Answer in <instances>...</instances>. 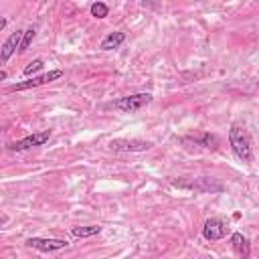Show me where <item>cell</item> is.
Wrapping results in <instances>:
<instances>
[{
	"label": "cell",
	"mask_w": 259,
	"mask_h": 259,
	"mask_svg": "<svg viewBox=\"0 0 259 259\" xmlns=\"http://www.w3.org/2000/svg\"><path fill=\"white\" fill-rule=\"evenodd\" d=\"M40 69H42V61H40V59H34V61H30V63L24 67V75H26V77H30V75L38 73Z\"/></svg>",
	"instance_id": "cell-15"
},
{
	"label": "cell",
	"mask_w": 259,
	"mask_h": 259,
	"mask_svg": "<svg viewBox=\"0 0 259 259\" xmlns=\"http://www.w3.org/2000/svg\"><path fill=\"white\" fill-rule=\"evenodd\" d=\"M152 142H144V140H125V138H115L109 142V150L113 152H144L150 150Z\"/></svg>",
	"instance_id": "cell-4"
},
{
	"label": "cell",
	"mask_w": 259,
	"mask_h": 259,
	"mask_svg": "<svg viewBox=\"0 0 259 259\" xmlns=\"http://www.w3.org/2000/svg\"><path fill=\"white\" fill-rule=\"evenodd\" d=\"M150 101H152V95H150V93H136V95H127V97L115 99V101H113V107H115V109H121V111H125V113H134V111L144 109Z\"/></svg>",
	"instance_id": "cell-2"
},
{
	"label": "cell",
	"mask_w": 259,
	"mask_h": 259,
	"mask_svg": "<svg viewBox=\"0 0 259 259\" xmlns=\"http://www.w3.org/2000/svg\"><path fill=\"white\" fill-rule=\"evenodd\" d=\"M231 247H233V251H235L237 257H249V243H247V239L241 233H233Z\"/></svg>",
	"instance_id": "cell-9"
},
{
	"label": "cell",
	"mask_w": 259,
	"mask_h": 259,
	"mask_svg": "<svg viewBox=\"0 0 259 259\" xmlns=\"http://www.w3.org/2000/svg\"><path fill=\"white\" fill-rule=\"evenodd\" d=\"M101 233V227L99 225H89V227H73L71 235L73 237H93V235H99Z\"/></svg>",
	"instance_id": "cell-11"
},
{
	"label": "cell",
	"mask_w": 259,
	"mask_h": 259,
	"mask_svg": "<svg viewBox=\"0 0 259 259\" xmlns=\"http://www.w3.org/2000/svg\"><path fill=\"white\" fill-rule=\"evenodd\" d=\"M194 142H198V144H202L204 148H217V144H219V140H217V136H210V134H204V136H200V138H196Z\"/></svg>",
	"instance_id": "cell-14"
},
{
	"label": "cell",
	"mask_w": 259,
	"mask_h": 259,
	"mask_svg": "<svg viewBox=\"0 0 259 259\" xmlns=\"http://www.w3.org/2000/svg\"><path fill=\"white\" fill-rule=\"evenodd\" d=\"M125 40V32H121V30H117V32H109L103 40H101V49L103 51H111V49H117L121 42Z\"/></svg>",
	"instance_id": "cell-10"
},
{
	"label": "cell",
	"mask_w": 259,
	"mask_h": 259,
	"mask_svg": "<svg viewBox=\"0 0 259 259\" xmlns=\"http://www.w3.org/2000/svg\"><path fill=\"white\" fill-rule=\"evenodd\" d=\"M34 34H36V30H34V26H28L24 32H22V42H20V53L22 51H26L28 47H30V42H32V38H34Z\"/></svg>",
	"instance_id": "cell-12"
},
{
	"label": "cell",
	"mask_w": 259,
	"mask_h": 259,
	"mask_svg": "<svg viewBox=\"0 0 259 259\" xmlns=\"http://www.w3.org/2000/svg\"><path fill=\"white\" fill-rule=\"evenodd\" d=\"M227 235V227L221 219H206L202 227V237L206 241H221Z\"/></svg>",
	"instance_id": "cell-7"
},
{
	"label": "cell",
	"mask_w": 259,
	"mask_h": 259,
	"mask_svg": "<svg viewBox=\"0 0 259 259\" xmlns=\"http://www.w3.org/2000/svg\"><path fill=\"white\" fill-rule=\"evenodd\" d=\"M63 77V71L61 69H53L45 75H38V77H30L28 81H22V83H16L10 87V91H26V89H32V87H38V85H45V83H51L55 79H61Z\"/></svg>",
	"instance_id": "cell-3"
},
{
	"label": "cell",
	"mask_w": 259,
	"mask_h": 259,
	"mask_svg": "<svg viewBox=\"0 0 259 259\" xmlns=\"http://www.w3.org/2000/svg\"><path fill=\"white\" fill-rule=\"evenodd\" d=\"M49 138H51V132L49 130L47 132H36V134H30V136H26V138L10 144V150L22 152V150H28V148H36V146H42L45 142H49Z\"/></svg>",
	"instance_id": "cell-5"
},
{
	"label": "cell",
	"mask_w": 259,
	"mask_h": 259,
	"mask_svg": "<svg viewBox=\"0 0 259 259\" xmlns=\"http://www.w3.org/2000/svg\"><path fill=\"white\" fill-rule=\"evenodd\" d=\"M229 144L235 152V156L243 162H251L253 160V146H251V136L243 125H233L229 130Z\"/></svg>",
	"instance_id": "cell-1"
},
{
	"label": "cell",
	"mask_w": 259,
	"mask_h": 259,
	"mask_svg": "<svg viewBox=\"0 0 259 259\" xmlns=\"http://www.w3.org/2000/svg\"><path fill=\"white\" fill-rule=\"evenodd\" d=\"M91 14H93L95 18H105V16L109 14V8H107L103 2H93V4H91Z\"/></svg>",
	"instance_id": "cell-13"
},
{
	"label": "cell",
	"mask_w": 259,
	"mask_h": 259,
	"mask_svg": "<svg viewBox=\"0 0 259 259\" xmlns=\"http://www.w3.org/2000/svg\"><path fill=\"white\" fill-rule=\"evenodd\" d=\"M22 32L24 30H16V32H12L6 40H4V45H2V51H0V63L4 65L10 57H12V53L16 51V49H20V42H22Z\"/></svg>",
	"instance_id": "cell-8"
},
{
	"label": "cell",
	"mask_w": 259,
	"mask_h": 259,
	"mask_svg": "<svg viewBox=\"0 0 259 259\" xmlns=\"http://www.w3.org/2000/svg\"><path fill=\"white\" fill-rule=\"evenodd\" d=\"M26 245L32 247V249H38V251H42V253H51V251L65 249L69 243L63 241V239H40V237H30V239H26Z\"/></svg>",
	"instance_id": "cell-6"
}]
</instances>
